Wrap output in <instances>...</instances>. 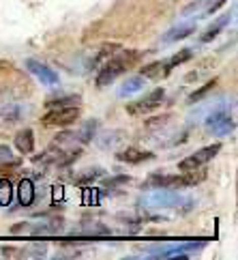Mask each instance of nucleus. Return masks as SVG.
Segmentation results:
<instances>
[{
    "mask_svg": "<svg viewBox=\"0 0 238 260\" xmlns=\"http://www.w3.org/2000/svg\"><path fill=\"white\" fill-rule=\"evenodd\" d=\"M142 58V52H137V50H123V52H118L114 56H109L103 64V69L99 71V76H97V86H109L116 78H121L125 71H129L133 64Z\"/></svg>",
    "mask_w": 238,
    "mask_h": 260,
    "instance_id": "nucleus-1",
    "label": "nucleus"
},
{
    "mask_svg": "<svg viewBox=\"0 0 238 260\" xmlns=\"http://www.w3.org/2000/svg\"><path fill=\"white\" fill-rule=\"evenodd\" d=\"M95 129H97V120H86L84 125H80L77 129H73V132H60L52 142L69 153H82V146L93 140Z\"/></svg>",
    "mask_w": 238,
    "mask_h": 260,
    "instance_id": "nucleus-2",
    "label": "nucleus"
},
{
    "mask_svg": "<svg viewBox=\"0 0 238 260\" xmlns=\"http://www.w3.org/2000/svg\"><path fill=\"white\" fill-rule=\"evenodd\" d=\"M204 176L202 174H195L193 172H185V174H157V176H150L148 185L152 187H163V189H180V187H193L202 181Z\"/></svg>",
    "mask_w": 238,
    "mask_h": 260,
    "instance_id": "nucleus-3",
    "label": "nucleus"
},
{
    "mask_svg": "<svg viewBox=\"0 0 238 260\" xmlns=\"http://www.w3.org/2000/svg\"><path fill=\"white\" fill-rule=\"evenodd\" d=\"M219 151H221V144H208V146H202L197 148L195 153H191L189 157H185L180 164H178V170L180 172H193V170H200L202 166H206L213 157L219 155Z\"/></svg>",
    "mask_w": 238,
    "mask_h": 260,
    "instance_id": "nucleus-4",
    "label": "nucleus"
},
{
    "mask_svg": "<svg viewBox=\"0 0 238 260\" xmlns=\"http://www.w3.org/2000/svg\"><path fill=\"white\" fill-rule=\"evenodd\" d=\"M80 106H65V108H50V112L41 118L45 127H69L80 118Z\"/></svg>",
    "mask_w": 238,
    "mask_h": 260,
    "instance_id": "nucleus-5",
    "label": "nucleus"
},
{
    "mask_svg": "<svg viewBox=\"0 0 238 260\" xmlns=\"http://www.w3.org/2000/svg\"><path fill=\"white\" fill-rule=\"evenodd\" d=\"M166 101V90L163 88H154L150 95H146L144 99H137L133 104H127V112L131 116H144V114H150L154 110H159L161 104Z\"/></svg>",
    "mask_w": 238,
    "mask_h": 260,
    "instance_id": "nucleus-6",
    "label": "nucleus"
},
{
    "mask_svg": "<svg viewBox=\"0 0 238 260\" xmlns=\"http://www.w3.org/2000/svg\"><path fill=\"white\" fill-rule=\"evenodd\" d=\"M185 202H189V198L180 196V193H172V191H157L150 193V196L142 198V207L146 209H180Z\"/></svg>",
    "mask_w": 238,
    "mask_h": 260,
    "instance_id": "nucleus-7",
    "label": "nucleus"
},
{
    "mask_svg": "<svg viewBox=\"0 0 238 260\" xmlns=\"http://www.w3.org/2000/svg\"><path fill=\"white\" fill-rule=\"evenodd\" d=\"M206 127L210 129V134H215V136H227L234 132V118L227 114V110L217 108L206 116Z\"/></svg>",
    "mask_w": 238,
    "mask_h": 260,
    "instance_id": "nucleus-8",
    "label": "nucleus"
},
{
    "mask_svg": "<svg viewBox=\"0 0 238 260\" xmlns=\"http://www.w3.org/2000/svg\"><path fill=\"white\" fill-rule=\"evenodd\" d=\"M26 69H28L32 76L41 82V84L45 86H56L58 84V73L54 71L52 67H48L45 62H39V60H34V58H28L26 60Z\"/></svg>",
    "mask_w": 238,
    "mask_h": 260,
    "instance_id": "nucleus-9",
    "label": "nucleus"
},
{
    "mask_svg": "<svg viewBox=\"0 0 238 260\" xmlns=\"http://www.w3.org/2000/svg\"><path fill=\"white\" fill-rule=\"evenodd\" d=\"M116 157L121 161L129 164V166H137V164H142V161L152 159V153L150 151H144V148H137V146H127L125 151H121Z\"/></svg>",
    "mask_w": 238,
    "mask_h": 260,
    "instance_id": "nucleus-10",
    "label": "nucleus"
},
{
    "mask_svg": "<svg viewBox=\"0 0 238 260\" xmlns=\"http://www.w3.org/2000/svg\"><path fill=\"white\" fill-rule=\"evenodd\" d=\"M195 30H197V28H195V22L178 24V26H174V28H170L166 35H163V41H166V43H174V41L187 39V37H191Z\"/></svg>",
    "mask_w": 238,
    "mask_h": 260,
    "instance_id": "nucleus-11",
    "label": "nucleus"
},
{
    "mask_svg": "<svg viewBox=\"0 0 238 260\" xmlns=\"http://www.w3.org/2000/svg\"><path fill=\"white\" fill-rule=\"evenodd\" d=\"M15 148L22 155H32V151H34V134H32V129H22V132L15 136Z\"/></svg>",
    "mask_w": 238,
    "mask_h": 260,
    "instance_id": "nucleus-12",
    "label": "nucleus"
},
{
    "mask_svg": "<svg viewBox=\"0 0 238 260\" xmlns=\"http://www.w3.org/2000/svg\"><path fill=\"white\" fill-rule=\"evenodd\" d=\"M168 73H170L168 60H157V62H150V64H146V67H142L140 76L146 80H159L163 76H168Z\"/></svg>",
    "mask_w": 238,
    "mask_h": 260,
    "instance_id": "nucleus-13",
    "label": "nucleus"
},
{
    "mask_svg": "<svg viewBox=\"0 0 238 260\" xmlns=\"http://www.w3.org/2000/svg\"><path fill=\"white\" fill-rule=\"evenodd\" d=\"M232 22V13H225V15H221V17H219V20H215L213 24H210V28L202 35V43H208V41H213L215 39V37L219 35V32H221L223 28H225V26L227 24H230Z\"/></svg>",
    "mask_w": 238,
    "mask_h": 260,
    "instance_id": "nucleus-14",
    "label": "nucleus"
},
{
    "mask_svg": "<svg viewBox=\"0 0 238 260\" xmlns=\"http://www.w3.org/2000/svg\"><path fill=\"white\" fill-rule=\"evenodd\" d=\"M146 84V78L142 76H133L129 80H125L123 82V86L118 88V97H127V95H133V92H140Z\"/></svg>",
    "mask_w": 238,
    "mask_h": 260,
    "instance_id": "nucleus-15",
    "label": "nucleus"
},
{
    "mask_svg": "<svg viewBox=\"0 0 238 260\" xmlns=\"http://www.w3.org/2000/svg\"><path fill=\"white\" fill-rule=\"evenodd\" d=\"M17 193H20V204L22 207H30V204L34 202V183L30 179H22Z\"/></svg>",
    "mask_w": 238,
    "mask_h": 260,
    "instance_id": "nucleus-16",
    "label": "nucleus"
},
{
    "mask_svg": "<svg viewBox=\"0 0 238 260\" xmlns=\"http://www.w3.org/2000/svg\"><path fill=\"white\" fill-rule=\"evenodd\" d=\"M82 97L80 95H62V97H50L45 101L48 108H65V106H80Z\"/></svg>",
    "mask_w": 238,
    "mask_h": 260,
    "instance_id": "nucleus-17",
    "label": "nucleus"
},
{
    "mask_svg": "<svg viewBox=\"0 0 238 260\" xmlns=\"http://www.w3.org/2000/svg\"><path fill=\"white\" fill-rule=\"evenodd\" d=\"M116 50H118V43H105V45H103V48H101V50H99V52H97V56H95L93 60H90V64H88V67H90V69H93V67H97V64H99V62H105V60H107L109 56H112V54H114Z\"/></svg>",
    "mask_w": 238,
    "mask_h": 260,
    "instance_id": "nucleus-18",
    "label": "nucleus"
},
{
    "mask_svg": "<svg viewBox=\"0 0 238 260\" xmlns=\"http://www.w3.org/2000/svg\"><path fill=\"white\" fill-rule=\"evenodd\" d=\"M13 200V183L9 179H0V204L9 207Z\"/></svg>",
    "mask_w": 238,
    "mask_h": 260,
    "instance_id": "nucleus-19",
    "label": "nucleus"
},
{
    "mask_svg": "<svg viewBox=\"0 0 238 260\" xmlns=\"http://www.w3.org/2000/svg\"><path fill=\"white\" fill-rule=\"evenodd\" d=\"M217 86V80H210V82H206V84L202 86V88H197L195 92H191V97H189V104H195V101H202L210 90H213Z\"/></svg>",
    "mask_w": 238,
    "mask_h": 260,
    "instance_id": "nucleus-20",
    "label": "nucleus"
},
{
    "mask_svg": "<svg viewBox=\"0 0 238 260\" xmlns=\"http://www.w3.org/2000/svg\"><path fill=\"white\" fill-rule=\"evenodd\" d=\"M191 56H193V52H191V50H180L178 54H174L172 58H168V69L172 71L174 67H178V64L191 60Z\"/></svg>",
    "mask_w": 238,
    "mask_h": 260,
    "instance_id": "nucleus-21",
    "label": "nucleus"
},
{
    "mask_svg": "<svg viewBox=\"0 0 238 260\" xmlns=\"http://www.w3.org/2000/svg\"><path fill=\"white\" fill-rule=\"evenodd\" d=\"M103 174H105L103 168H88L86 172L77 174V176H75V181H77V183H93L95 179H99V176H103Z\"/></svg>",
    "mask_w": 238,
    "mask_h": 260,
    "instance_id": "nucleus-22",
    "label": "nucleus"
},
{
    "mask_svg": "<svg viewBox=\"0 0 238 260\" xmlns=\"http://www.w3.org/2000/svg\"><path fill=\"white\" fill-rule=\"evenodd\" d=\"M7 161H13V153L7 144H0V164H7Z\"/></svg>",
    "mask_w": 238,
    "mask_h": 260,
    "instance_id": "nucleus-23",
    "label": "nucleus"
}]
</instances>
